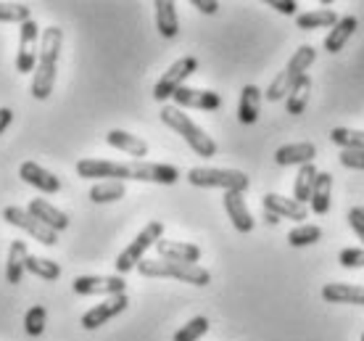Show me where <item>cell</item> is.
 I'll return each instance as SVG.
<instances>
[{
    "instance_id": "obj_1",
    "label": "cell",
    "mask_w": 364,
    "mask_h": 341,
    "mask_svg": "<svg viewBox=\"0 0 364 341\" xmlns=\"http://www.w3.org/2000/svg\"><path fill=\"white\" fill-rule=\"evenodd\" d=\"M64 48V29L48 27L40 35V53H37V66L32 72V85L29 90L37 101H48L55 85V72H58V56Z\"/></svg>"
},
{
    "instance_id": "obj_2",
    "label": "cell",
    "mask_w": 364,
    "mask_h": 341,
    "mask_svg": "<svg viewBox=\"0 0 364 341\" xmlns=\"http://www.w3.org/2000/svg\"><path fill=\"white\" fill-rule=\"evenodd\" d=\"M161 122H164L166 127H172L177 135H182V140H185L198 157L211 159L214 154H217V143H214V138L206 135V132H203V130H200L182 109H177V106H164V109H161Z\"/></svg>"
},
{
    "instance_id": "obj_3",
    "label": "cell",
    "mask_w": 364,
    "mask_h": 341,
    "mask_svg": "<svg viewBox=\"0 0 364 341\" xmlns=\"http://www.w3.org/2000/svg\"><path fill=\"white\" fill-rule=\"evenodd\" d=\"M137 273L143 278H177L182 283H193V286H209L211 283V273L206 268L169 262V259H143L137 265Z\"/></svg>"
},
{
    "instance_id": "obj_4",
    "label": "cell",
    "mask_w": 364,
    "mask_h": 341,
    "mask_svg": "<svg viewBox=\"0 0 364 341\" xmlns=\"http://www.w3.org/2000/svg\"><path fill=\"white\" fill-rule=\"evenodd\" d=\"M314 58H317V51H314V48H311V46H301L299 51L293 53L291 61H288V66H285V69H282V72L272 80L269 90L264 93L267 101H280V98H288L291 88L299 83L304 74H306V69L314 64Z\"/></svg>"
},
{
    "instance_id": "obj_5",
    "label": "cell",
    "mask_w": 364,
    "mask_h": 341,
    "mask_svg": "<svg viewBox=\"0 0 364 341\" xmlns=\"http://www.w3.org/2000/svg\"><path fill=\"white\" fill-rule=\"evenodd\" d=\"M161 236H164V222H159V220L148 222L146 228H143V231L135 236V241H132L127 249H124L117 257V262H114V268H117V276L124 278L129 270L137 268V265L146 259V251L151 249V246H156V243L161 241Z\"/></svg>"
},
{
    "instance_id": "obj_6",
    "label": "cell",
    "mask_w": 364,
    "mask_h": 341,
    "mask_svg": "<svg viewBox=\"0 0 364 341\" xmlns=\"http://www.w3.org/2000/svg\"><path fill=\"white\" fill-rule=\"evenodd\" d=\"M188 183L196 185V188H225L228 191H235V194H243L248 191V180L246 172L240 169H214V167H193L188 172Z\"/></svg>"
},
{
    "instance_id": "obj_7",
    "label": "cell",
    "mask_w": 364,
    "mask_h": 341,
    "mask_svg": "<svg viewBox=\"0 0 364 341\" xmlns=\"http://www.w3.org/2000/svg\"><path fill=\"white\" fill-rule=\"evenodd\" d=\"M196 69H198V58H196V56H182V58H177V61L166 69L164 77L156 83L154 98L161 103H164L166 98H172L174 93L185 85V80H188L191 74H196Z\"/></svg>"
},
{
    "instance_id": "obj_8",
    "label": "cell",
    "mask_w": 364,
    "mask_h": 341,
    "mask_svg": "<svg viewBox=\"0 0 364 341\" xmlns=\"http://www.w3.org/2000/svg\"><path fill=\"white\" fill-rule=\"evenodd\" d=\"M72 288L80 296H117L127 294V280L122 276H77Z\"/></svg>"
},
{
    "instance_id": "obj_9",
    "label": "cell",
    "mask_w": 364,
    "mask_h": 341,
    "mask_svg": "<svg viewBox=\"0 0 364 341\" xmlns=\"http://www.w3.org/2000/svg\"><path fill=\"white\" fill-rule=\"evenodd\" d=\"M37 51H40V27L35 19L18 24V53H16V72L29 74L37 66Z\"/></svg>"
},
{
    "instance_id": "obj_10",
    "label": "cell",
    "mask_w": 364,
    "mask_h": 341,
    "mask_svg": "<svg viewBox=\"0 0 364 341\" xmlns=\"http://www.w3.org/2000/svg\"><path fill=\"white\" fill-rule=\"evenodd\" d=\"M3 220L9 222V225H14V228H21L27 236H32V238L40 241V243H46V246H55V243H58V233L46 228L43 222L35 220V217H32L27 209H21V206H6V209H3Z\"/></svg>"
},
{
    "instance_id": "obj_11",
    "label": "cell",
    "mask_w": 364,
    "mask_h": 341,
    "mask_svg": "<svg viewBox=\"0 0 364 341\" xmlns=\"http://www.w3.org/2000/svg\"><path fill=\"white\" fill-rule=\"evenodd\" d=\"M77 175L95 180V177H109V180H132V162H106V159H82L77 162Z\"/></svg>"
},
{
    "instance_id": "obj_12",
    "label": "cell",
    "mask_w": 364,
    "mask_h": 341,
    "mask_svg": "<svg viewBox=\"0 0 364 341\" xmlns=\"http://www.w3.org/2000/svg\"><path fill=\"white\" fill-rule=\"evenodd\" d=\"M129 307V296L127 294H117V296H109L106 302H100L95 305L92 310L82 315V328L85 331H95L100 325H106L109 320H114L117 315H122L124 310Z\"/></svg>"
},
{
    "instance_id": "obj_13",
    "label": "cell",
    "mask_w": 364,
    "mask_h": 341,
    "mask_svg": "<svg viewBox=\"0 0 364 341\" xmlns=\"http://www.w3.org/2000/svg\"><path fill=\"white\" fill-rule=\"evenodd\" d=\"M132 180L140 183L174 185L180 180V169L172 164H154V162H132Z\"/></svg>"
},
{
    "instance_id": "obj_14",
    "label": "cell",
    "mask_w": 364,
    "mask_h": 341,
    "mask_svg": "<svg viewBox=\"0 0 364 341\" xmlns=\"http://www.w3.org/2000/svg\"><path fill=\"white\" fill-rule=\"evenodd\" d=\"M174 106L177 109H200V111H217L222 106V98L219 93L211 90H196V88H185L182 85L180 90L172 95Z\"/></svg>"
},
{
    "instance_id": "obj_15",
    "label": "cell",
    "mask_w": 364,
    "mask_h": 341,
    "mask_svg": "<svg viewBox=\"0 0 364 341\" xmlns=\"http://www.w3.org/2000/svg\"><path fill=\"white\" fill-rule=\"evenodd\" d=\"M18 177L27 185L37 188L40 194H58V191H61V180H58L50 169L37 164V162H24V164L18 167Z\"/></svg>"
},
{
    "instance_id": "obj_16",
    "label": "cell",
    "mask_w": 364,
    "mask_h": 341,
    "mask_svg": "<svg viewBox=\"0 0 364 341\" xmlns=\"http://www.w3.org/2000/svg\"><path fill=\"white\" fill-rule=\"evenodd\" d=\"M27 212L35 217V220H40L46 228H50L53 233H61L69 228V217H66L58 206H53L50 201H46V199H32L27 206Z\"/></svg>"
},
{
    "instance_id": "obj_17",
    "label": "cell",
    "mask_w": 364,
    "mask_h": 341,
    "mask_svg": "<svg viewBox=\"0 0 364 341\" xmlns=\"http://www.w3.org/2000/svg\"><path fill=\"white\" fill-rule=\"evenodd\" d=\"M159 259H169V262H185V265H198L200 249L196 243H185V241H166L161 238L156 243Z\"/></svg>"
},
{
    "instance_id": "obj_18",
    "label": "cell",
    "mask_w": 364,
    "mask_h": 341,
    "mask_svg": "<svg viewBox=\"0 0 364 341\" xmlns=\"http://www.w3.org/2000/svg\"><path fill=\"white\" fill-rule=\"evenodd\" d=\"M222 201H225V212L230 214V222L235 225L237 233H251V231H254V217H251V212H248L243 194L228 191Z\"/></svg>"
},
{
    "instance_id": "obj_19",
    "label": "cell",
    "mask_w": 364,
    "mask_h": 341,
    "mask_svg": "<svg viewBox=\"0 0 364 341\" xmlns=\"http://www.w3.org/2000/svg\"><path fill=\"white\" fill-rule=\"evenodd\" d=\"M264 209L267 212L277 214V217H285V220H296L304 225V220L309 217V212H306V206L299 201H293V199H285V196H277V194H267L264 196Z\"/></svg>"
},
{
    "instance_id": "obj_20",
    "label": "cell",
    "mask_w": 364,
    "mask_h": 341,
    "mask_svg": "<svg viewBox=\"0 0 364 341\" xmlns=\"http://www.w3.org/2000/svg\"><path fill=\"white\" fill-rule=\"evenodd\" d=\"M27 257H29L27 241L16 238L14 243H11L9 259H6V280H9L11 286H18V283L24 280V273H27Z\"/></svg>"
},
{
    "instance_id": "obj_21",
    "label": "cell",
    "mask_w": 364,
    "mask_h": 341,
    "mask_svg": "<svg viewBox=\"0 0 364 341\" xmlns=\"http://www.w3.org/2000/svg\"><path fill=\"white\" fill-rule=\"evenodd\" d=\"M317 157L314 143H291V146H280L274 151V162L280 167H293V164H311V159Z\"/></svg>"
},
{
    "instance_id": "obj_22",
    "label": "cell",
    "mask_w": 364,
    "mask_h": 341,
    "mask_svg": "<svg viewBox=\"0 0 364 341\" xmlns=\"http://www.w3.org/2000/svg\"><path fill=\"white\" fill-rule=\"evenodd\" d=\"M322 299L330 305H364V286L354 283H328L322 288Z\"/></svg>"
},
{
    "instance_id": "obj_23",
    "label": "cell",
    "mask_w": 364,
    "mask_h": 341,
    "mask_svg": "<svg viewBox=\"0 0 364 341\" xmlns=\"http://www.w3.org/2000/svg\"><path fill=\"white\" fill-rule=\"evenodd\" d=\"M106 143L111 148H119V151H124L129 157H135L137 162H143V157H148V143L143 138H137V135H129L124 130H111L109 135H106Z\"/></svg>"
},
{
    "instance_id": "obj_24",
    "label": "cell",
    "mask_w": 364,
    "mask_h": 341,
    "mask_svg": "<svg viewBox=\"0 0 364 341\" xmlns=\"http://www.w3.org/2000/svg\"><path fill=\"white\" fill-rule=\"evenodd\" d=\"M259 114H262V90L256 85H246L237 103V120L243 125H254L259 122Z\"/></svg>"
},
{
    "instance_id": "obj_25",
    "label": "cell",
    "mask_w": 364,
    "mask_h": 341,
    "mask_svg": "<svg viewBox=\"0 0 364 341\" xmlns=\"http://www.w3.org/2000/svg\"><path fill=\"white\" fill-rule=\"evenodd\" d=\"M156 27L161 32V37L172 40L180 32V19H177V6L172 0H156Z\"/></svg>"
},
{
    "instance_id": "obj_26",
    "label": "cell",
    "mask_w": 364,
    "mask_h": 341,
    "mask_svg": "<svg viewBox=\"0 0 364 341\" xmlns=\"http://www.w3.org/2000/svg\"><path fill=\"white\" fill-rule=\"evenodd\" d=\"M356 27H359V19L356 16L338 19V24L330 29L328 40H325V51H328V53H338V51H343V46L348 43V37L354 35Z\"/></svg>"
},
{
    "instance_id": "obj_27",
    "label": "cell",
    "mask_w": 364,
    "mask_h": 341,
    "mask_svg": "<svg viewBox=\"0 0 364 341\" xmlns=\"http://www.w3.org/2000/svg\"><path fill=\"white\" fill-rule=\"evenodd\" d=\"M330 194H333V175L330 172H319L317 180H314V191H311V212L314 214H328L330 209Z\"/></svg>"
},
{
    "instance_id": "obj_28",
    "label": "cell",
    "mask_w": 364,
    "mask_h": 341,
    "mask_svg": "<svg viewBox=\"0 0 364 341\" xmlns=\"http://www.w3.org/2000/svg\"><path fill=\"white\" fill-rule=\"evenodd\" d=\"M317 167L314 164H304L296 175V183H293V201L306 204L311 199V191H314V180H317Z\"/></svg>"
},
{
    "instance_id": "obj_29",
    "label": "cell",
    "mask_w": 364,
    "mask_h": 341,
    "mask_svg": "<svg viewBox=\"0 0 364 341\" xmlns=\"http://www.w3.org/2000/svg\"><path fill=\"white\" fill-rule=\"evenodd\" d=\"M127 194V185L119 183V180H103V183H95L90 188V201L92 204H111V201H119V199H124Z\"/></svg>"
},
{
    "instance_id": "obj_30",
    "label": "cell",
    "mask_w": 364,
    "mask_h": 341,
    "mask_svg": "<svg viewBox=\"0 0 364 341\" xmlns=\"http://www.w3.org/2000/svg\"><path fill=\"white\" fill-rule=\"evenodd\" d=\"M309 95H311V77L304 74L299 83L291 88V93H288V114H304L306 103H309Z\"/></svg>"
},
{
    "instance_id": "obj_31",
    "label": "cell",
    "mask_w": 364,
    "mask_h": 341,
    "mask_svg": "<svg viewBox=\"0 0 364 341\" xmlns=\"http://www.w3.org/2000/svg\"><path fill=\"white\" fill-rule=\"evenodd\" d=\"M296 24H299V29L336 27V24H338V16H336V11L319 9V11H309V14H301V16H296Z\"/></svg>"
},
{
    "instance_id": "obj_32",
    "label": "cell",
    "mask_w": 364,
    "mask_h": 341,
    "mask_svg": "<svg viewBox=\"0 0 364 341\" xmlns=\"http://www.w3.org/2000/svg\"><path fill=\"white\" fill-rule=\"evenodd\" d=\"M27 273L32 276L43 278V280H58L61 278V265L53 262V259H46V257H27Z\"/></svg>"
},
{
    "instance_id": "obj_33",
    "label": "cell",
    "mask_w": 364,
    "mask_h": 341,
    "mask_svg": "<svg viewBox=\"0 0 364 341\" xmlns=\"http://www.w3.org/2000/svg\"><path fill=\"white\" fill-rule=\"evenodd\" d=\"M330 138L336 146L343 151H364V132L362 130H348V127H336L330 132Z\"/></svg>"
},
{
    "instance_id": "obj_34",
    "label": "cell",
    "mask_w": 364,
    "mask_h": 341,
    "mask_svg": "<svg viewBox=\"0 0 364 341\" xmlns=\"http://www.w3.org/2000/svg\"><path fill=\"white\" fill-rule=\"evenodd\" d=\"M322 241V228L319 225H299V228H293L288 233V243L301 249V246H311V243H317Z\"/></svg>"
},
{
    "instance_id": "obj_35",
    "label": "cell",
    "mask_w": 364,
    "mask_h": 341,
    "mask_svg": "<svg viewBox=\"0 0 364 341\" xmlns=\"http://www.w3.org/2000/svg\"><path fill=\"white\" fill-rule=\"evenodd\" d=\"M206 331H209V318L198 315V318H193V320H188V323L182 325L180 331L174 333L172 341H200L206 336Z\"/></svg>"
},
{
    "instance_id": "obj_36",
    "label": "cell",
    "mask_w": 364,
    "mask_h": 341,
    "mask_svg": "<svg viewBox=\"0 0 364 341\" xmlns=\"http://www.w3.org/2000/svg\"><path fill=\"white\" fill-rule=\"evenodd\" d=\"M46 320H48V310L43 305H35L29 307L27 315H24V331L29 336H40V333L46 331Z\"/></svg>"
},
{
    "instance_id": "obj_37",
    "label": "cell",
    "mask_w": 364,
    "mask_h": 341,
    "mask_svg": "<svg viewBox=\"0 0 364 341\" xmlns=\"http://www.w3.org/2000/svg\"><path fill=\"white\" fill-rule=\"evenodd\" d=\"M32 19V9L24 3H0V21H14V24H24Z\"/></svg>"
},
{
    "instance_id": "obj_38",
    "label": "cell",
    "mask_w": 364,
    "mask_h": 341,
    "mask_svg": "<svg viewBox=\"0 0 364 341\" xmlns=\"http://www.w3.org/2000/svg\"><path fill=\"white\" fill-rule=\"evenodd\" d=\"M338 262L343 268H364V249H343L338 254Z\"/></svg>"
},
{
    "instance_id": "obj_39",
    "label": "cell",
    "mask_w": 364,
    "mask_h": 341,
    "mask_svg": "<svg viewBox=\"0 0 364 341\" xmlns=\"http://www.w3.org/2000/svg\"><path fill=\"white\" fill-rule=\"evenodd\" d=\"M341 164L348 167V169H364V151H343Z\"/></svg>"
},
{
    "instance_id": "obj_40",
    "label": "cell",
    "mask_w": 364,
    "mask_h": 341,
    "mask_svg": "<svg viewBox=\"0 0 364 341\" xmlns=\"http://www.w3.org/2000/svg\"><path fill=\"white\" fill-rule=\"evenodd\" d=\"M348 222H351L354 233L359 236V241H364V209L362 206H354V209L348 212Z\"/></svg>"
},
{
    "instance_id": "obj_41",
    "label": "cell",
    "mask_w": 364,
    "mask_h": 341,
    "mask_svg": "<svg viewBox=\"0 0 364 341\" xmlns=\"http://www.w3.org/2000/svg\"><path fill=\"white\" fill-rule=\"evenodd\" d=\"M269 9L280 11L285 16H293L296 9H299V3H296V0H269Z\"/></svg>"
},
{
    "instance_id": "obj_42",
    "label": "cell",
    "mask_w": 364,
    "mask_h": 341,
    "mask_svg": "<svg viewBox=\"0 0 364 341\" xmlns=\"http://www.w3.org/2000/svg\"><path fill=\"white\" fill-rule=\"evenodd\" d=\"M193 6H196L200 14H217V11H219L217 0H193Z\"/></svg>"
},
{
    "instance_id": "obj_43",
    "label": "cell",
    "mask_w": 364,
    "mask_h": 341,
    "mask_svg": "<svg viewBox=\"0 0 364 341\" xmlns=\"http://www.w3.org/2000/svg\"><path fill=\"white\" fill-rule=\"evenodd\" d=\"M11 122H14V111H11L9 106H3V109H0V135L11 127Z\"/></svg>"
},
{
    "instance_id": "obj_44",
    "label": "cell",
    "mask_w": 364,
    "mask_h": 341,
    "mask_svg": "<svg viewBox=\"0 0 364 341\" xmlns=\"http://www.w3.org/2000/svg\"><path fill=\"white\" fill-rule=\"evenodd\" d=\"M267 222H269V225H277V222H280V217H277V214H272V212H267Z\"/></svg>"
},
{
    "instance_id": "obj_45",
    "label": "cell",
    "mask_w": 364,
    "mask_h": 341,
    "mask_svg": "<svg viewBox=\"0 0 364 341\" xmlns=\"http://www.w3.org/2000/svg\"><path fill=\"white\" fill-rule=\"evenodd\" d=\"M362 341H364V333H362Z\"/></svg>"
},
{
    "instance_id": "obj_46",
    "label": "cell",
    "mask_w": 364,
    "mask_h": 341,
    "mask_svg": "<svg viewBox=\"0 0 364 341\" xmlns=\"http://www.w3.org/2000/svg\"><path fill=\"white\" fill-rule=\"evenodd\" d=\"M362 209H364V206H362Z\"/></svg>"
}]
</instances>
